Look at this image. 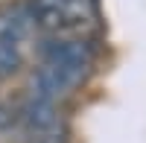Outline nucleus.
<instances>
[{
  "instance_id": "f257e3e1",
  "label": "nucleus",
  "mask_w": 146,
  "mask_h": 143,
  "mask_svg": "<svg viewBox=\"0 0 146 143\" xmlns=\"http://www.w3.org/2000/svg\"><path fill=\"white\" fill-rule=\"evenodd\" d=\"M91 58H94L91 44L82 38L53 41L44 53V64L38 67V73L32 79V97L47 99V102H56L58 97H64L88 73Z\"/></svg>"
},
{
  "instance_id": "f03ea898",
  "label": "nucleus",
  "mask_w": 146,
  "mask_h": 143,
  "mask_svg": "<svg viewBox=\"0 0 146 143\" xmlns=\"http://www.w3.org/2000/svg\"><path fill=\"white\" fill-rule=\"evenodd\" d=\"M29 15L15 12V15L0 18V79L12 76L23 62V38L29 32Z\"/></svg>"
}]
</instances>
